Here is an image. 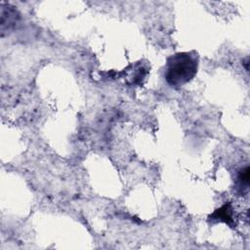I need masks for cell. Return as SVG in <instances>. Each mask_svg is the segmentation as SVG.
I'll return each instance as SVG.
<instances>
[{"mask_svg": "<svg viewBox=\"0 0 250 250\" xmlns=\"http://www.w3.org/2000/svg\"><path fill=\"white\" fill-rule=\"evenodd\" d=\"M249 166L246 165L244 168H241L236 176V186L241 192L248 189L249 187Z\"/></svg>", "mask_w": 250, "mask_h": 250, "instance_id": "3957f363", "label": "cell"}, {"mask_svg": "<svg viewBox=\"0 0 250 250\" xmlns=\"http://www.w3.org/2000/svg\"><path fill=\"white\" fill-rule=\"evenodd\" d=\"M198 56L194 52H181L170 56L165 65L164 77L168 85L180 88L196 75Z\"/></svg>", "mask_w": 250, "mask_h": 250, "instance_id": "6da1fadb", "label": "cell"}, {"mask_svg": "<svg viewBox=\"0 0 250 250\" xmlns=\"http://www.w3.org/2000/svg\"><path fill=\"white\" fill-rule=\"evenodd\" d=\"M208 221L212 223L224 222L229 226L233 224V209L230 203H225L219 209L215 210L209 217Z\"/></svg>", "mask_w": 250, "mask_h": 250, "instance_id": "7a4b0ae2", "label": "cell"}]
</instances>
